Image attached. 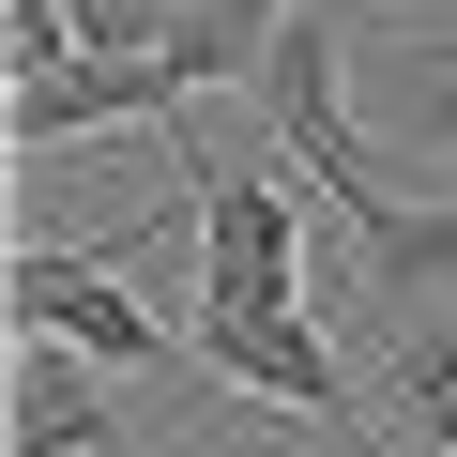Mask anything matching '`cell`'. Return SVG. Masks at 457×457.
Segmentation results:
<instances>
[{
  "label": "cell",
  "mask_w": 457,
  "mask_h": 457,
  "mask_svg": "<svg viewBox=\"0 0 457 457\" xmlns=\"http://www.w3.org/2000/svg\"><path fill=\"white\" fill-rule=\"evenodd\" d=\"M366 92H381V122H396L411 153H457V31H427V46H366Z\"/></svg>",
  "instance_id": "cell-8"
},
{
  "label": "cell",
  "mask_w": 457,
  "mask_h": 457,
  "mask_svg": "<svg viewBox=\"0 0 457 457\" xmlns=\"http://www.w3.org/2000/svg\"><path fill=\"white\" fill-rule=\"evenodd\" d=\"M198 366H213V381H245L260 411L351 427V366H336V336H320L305 305H275V290H198Z\"/></svg>",
  "instance_id": "cell-2"
},
{
  "label": "cell",
  "mask_w": 457,
  "mask_h": 457,
  "mask_svg": "<svg viewBox=\"0 0 457 457\" xmlns=\"http://www.w3.org/2000/svg\"><path fill=\"white\" fill-rule=\"evenodd\" d=\"M62 16H77V62H168L183 0H62Z\"/></svg>",
  "instance_id": "cell-9"
},
{
  "label": "cell",
  "mask_w": 457,
  "mask_h": 457,
  "mask_svg": "<svg viewBox=\"0 0 457 457\" xmlns=\"http://www.w3.org/2000/svg\"><path fill=\"white\" fill-rule=\"evenodd\" d=\"M122 122H183V62H62L46 92L0 107V153H62V137H122Z\"/></svg>",
  "instance_id": "cell-4"
},
{
  "label": "cell",
  "mask_w": 457,
  "mask_h": 457,
  "mask_svg": "<svg viewBox=\"0 0 457 457\" xmlns=\"http://www.w3.org/2000/svg\"><path fill=\"white\" fill-rule=\"evenodd\" d=\"M290 16H305V0H183V31H168L183 92H228V77L260 92V62H275V31H290Z\"/></svg>",
  "instance_id": "cell-7"
},
{
  "label": "cell",
  "mask_w": 457,
  "mask_h": 457,
  "mask_svg": "<svg viewBox=\"0 0 457 457\" xmlns=\"http://www.w3.org/2000/svg\"><path fill=\"white\" fill-rule=\"evenodd\" d=\"M351 275H366V305H381L396 336H427V320L457 305V198H381V213H351Z\"/></svg>",
  "instance_id": "cell-5"
},
{
  "label": "cell",
  "mask_w": 457,
  "mask_h": 457,
  "mask_svg": "<svg viewBox=\"0 0 457 457\" xmlns=\"http://www.w3.org/2000/svg\"><path fill=\"white\" fill-rule=\"evenodd\" d=\"M107 442H122L107 366H77L62 336H16V381H0V457H107Z\"/></svg>",
  "instance_id": "cell-6"
},
{
  "label": "cell",
  "mask_w": 457,
  "mask_h": 457,
  "mask_svg": "<svg viewBox=\"0 0 457 457\" xmlns=\"http://www.w3.org/2000/svg\"><path fill=\"white\" fill-rule=\"evenodd\" d=\"M245 457H305V411H275V427H245Z\"/></svg>",
  "instance_id": "cell-11"
},
{
  "label": "cell",
  "mask_w": 457,
  "mask_h": 457,
  "mask_svg": "<svg viewBox=\"0 0 457 457\" xmlns=\"http://www.w3.org/2000/svg\"><path fill=\"white\" fill-rule=\"evenodd\" d=\"M0 320H16V336H62V351L107 366V381H137V366H198V336H183L168 305H137L122 260H77V245H16Z\"/></svg>",
  "instance_id": "cell-1"
},
{
  "label": "cell",
  "mask_w": 457,
  "mask_h": 457,
  "mask_svg": "<svg viewBox=\"0 0 457 457\" xmlns=\"http://www.w3.org/2000/svg\"><path fill=\"white\" fill-rule=\"evenodd\" d=\"M77 62V16H62V0H0V77H16V92H46Z\"/></svg>",
  "instance_id": "cell-10"
},
{
  "label": "cell",
  "mask_w": 457,
  "mask_h": 457,
  "mask_svg": "<svg viewBox=\"0 0 457 457\" xmlns=\"http://www.w3.org/2000/svg\"><path fill=\"white\" fill-rule=\"evenodd\" d=\"M183 213H198V290H275L305 305V198L275 168H213L183 137Z\"/></svg>",
  "instance_id": "cell-3"
}]
</instances>
